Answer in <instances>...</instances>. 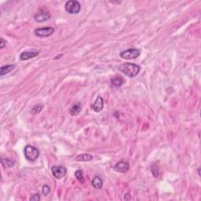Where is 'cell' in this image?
Listing matches in <instances>:
<instances>
[{"label": "cell", "instance_id": "6da1fadb", "mask_svg": "<svg viewBox=\"0 0 201 201\" xmlns=\"http://www.w3.org/2000/svg\"><path fill=\"white\" fill-rule=\"evenodd\" d=\"M119 70L128 77L133 78L138 75L141 67L133 63H124L119 67Z\"/></svg>", "mask_w": 201, "mask_h": 201}, {"label": "cell", "instance_id": "7a4b0ae2", "mask_svg": "<svg viewBox=\"0 0 201 201\" xmlns=\"http://www.w3.org/2000/svg\"><path fill=\"white\" fill-rule=\"evenodd\" d=\"M25 158L29 161H36L40 156V152L36 147L28 145L25 149Z\"/></svg>", "mask_w": 201, "mask_h": 201}, {"label": "cell", "instance_id": "3957f363", "mask_svg": "<svg viewBox=\"0 0 201 201\" xmlns=\"http://www.w3.org/2000/svg\"><path fill=\"white\" fill-rule=\"evenodd\" d=\"M65 10L70 14H77L81 10V5L78 1L70 0L65 3Z\"/></svg>", "mask_w": 201, "mask_h": 201}, {"label": "cell", "instance_id": "277c9868", "mask_svg": "<svg viewBox=\"0 0 201 201\" xmlns=\"http://www.w3.org/2000/svg\"><path fill=\"white\" fill-rule=\"evenodd\" d=\"M141 54V51L140 50L136 49V48H131V49H128L126 50H123L120 52V55L122 58L127 59V60H130V59H135L137 57H139Z\"/></svg>", "mask_w": 201, "mask_h": 201}, {"label": "cell", "instance_id": "5b68a950", "mask_svg": "<svg viewBox=\"0 0 201 201\" xmlns=\"http://www.w3.org/2000/svg\"><path fill=\"white\" fill-rule=\"evenodd\" d=\"M51 171L54 177L57 179H61L67 174V169L63 166H54L51 168Z\"/></svg>", "mask_w": 201, "mask_h": 201}, {"label": "cell", "instance_id": "8992f818", "mask_svg": "<svg viewBox=\"0 0 201 201\" xmlns=\"http://www.w3.org/2000/svg\"><path fill=\"white\" fill-rule=\"evenodd\" d=\"M54 32V28L52 27L37 28L35 30V35L38 37H48Z\"/></svg>", "mask_w": 201, "mask_h": 201}, {"label": "cell", "instance_id": "52a82bcc", "mask_svg": "<svg viewBox=\"0 0 201 201\" xmlns=\"http://www.w3.org/2000/svg\"><path fill=\"white\" fill-rule=\"evenodd\" d=\"M113 168L115 171H118L120 173H126L130 170V164L126 161L118 162Z\"/></svg>", "mask_w": 201, "mask_h": 201}, {"label": "cell", "instance_id": "ba28073f", "mask_svg": "<svg viewBox=\"0 0 201 201\" xmlns=\"http://www.w3.org/2000/svg\"><path fill=\"white\" fill-rule=\"evenodd\" d=\"M39 54H40V51L35 50L29 51H24L20 55V59L21 61H27L31 58H33V57H36Z\"/></svg>", "mask_w": 201, "mask_h": 201}, {"label": "cell", "instance_id": "9c48e42d", "mask_svg": "<svg viewBox=\"0 0 201 201\" xmlns=\"http://www.w3.org/2000/svg\"><path fill=\"white\" fill-rule=\"evenodd\" d=\"M34 18L37 22H43L50 18V14L48 12H40L36 13Z\"/></svg>", "mask_w": 201, "mask_h": 201}, {"label": "cell", "instance_id": "30bf717a", "mask_svg": "<svg viewBox=\"0 0 201 201\" xmlns=\"http://www.w3.org/2000/svg\"><path fill=\"white\" fill-rule=\"evenodd\" d=\"M104 107V101L103 98H102L101 96H98L97 98L96 101L94 103V105H92V108L94 109V112H96V113H99L103 109Z\"/></svg>", "mask_w": 201, "mask_h": 201}, {"label": "cell", "instance_id": "8fae6325", "mask_svg": "<svg viewBox=\"0 0 201 201\" xmlns=\"http://www.w3.org/2000/svg\"><path fill=\"white\" fill-rule=\"evenodd\" d=\"M91 184H92V186L94 189H101L103 187V181H102V179L101 178H99L98 176H96L93 178Z\"/></svg>", "mask_w": 201, "mask_h": 201}, {"label": "cell", "instance_id": "7c38bea8", "mask_svg": "<svg viewBox=\"0 0 201 201\" xmlns=\"http://www.w3.org/2000/svg\"><path fill=\"white\" fill-rule=\"evenodd\" d=\"M16 68L15 64H8V65L2 66L1 69H0V75H4L6 74L9 73L10 71H13L14 68Z\"/></svg>", "mask_w": 201, "mask_h": 201}, {"label": "cell", "instance_id": "4fadbf2b", "mask_svg": "<svg viewBox=\"0 0 201 201\" xmlns=\"http://www.w3.org/2000/svg\"><path fill=\"white\" fill-rule=\"evenodd\" d=\"M76 161H91L93 160V156L90 154H87V153H83V154L78 155L75 159Z\"/></svg>", "mask_w": 201, "mask_h": 201}, {"label": "cell", "instance_id": "5bb4252c", "mask_svg": "<svg viewBox=\"0 0 201 201\" xmlns=\"http://www.w3.org/2000/svg\"><path fill=\"white\" fill-rule=\"evenodd\" d=\"M1 162H2V164L4 168L8 169V168H11L14 166V161L13 160L7 159V158H2L1 159Z\"/></svg>", "mask_w": 201, "mask_h": 201}, {"label": "cell", "instance_id": "9a60e30c", "mask_svg": "<svg viewBox=\"0 0 201 201\" xmlns=\"http://www.w3.org/2000/svg\"><path fill=\"white\" fill-rule=\"evenodd\" d=\"M81 109H82V107H81L80 104H75L70 109L69 113L71 116H77L79 113L81 112Z\"/></svg>", "mask_w": 201, "mask_h": 201}, {"label": "cell", "instance_id": "2e32d148", "mask_svg": "<svg viewBox=\"0 0 201 201\" xmlns=\"http://www.w3.org/2000/svg\"><path fill=\"white\" fill-rule=\"evenodd\" d=\"M111 83L114 87H120L124 83V80L121 77H115L111 79Z\"/></svg>", "mask_w": 201, "mask_h": 201}, {"label": "cell", "instance_id": "e0dca14e", "mask_svg": "<svg viewBox=\"0 0 201 201\" xmlns=\"http://www.w3.org/2000/svg\"><path fill=\"white\" fill-rule=\"evenodd\" d=\"M75 178H76V179L79 181V182L82 183V184L84 183L85 180H84V178H83V171H82V170H77V171H75Z\"/></svg>", "mask_w": 201, "mask_h": 201}, {"label": "cell", "instance_id": "ac0fdd59", "mask_svg": "<svg viewBox=\"0 0 201 201\" xmlns=\"http://www.w3.org/2000/svg\"><path fill=\"white\" fill-rule=\"evenodd\" d=\"M43 106L42 105H36V106H34V107L32 108L31 112H32V114H38V113H40V112L43 110Z\"/></svg>", "mask_w": 201, "mask_h": 201}, {"label": "cell", "instance_id": "d6986e66", "mask_svg": "<svg viewBox=\"0 0 201 201\" xmlns=\"http://www.w3.org/2000/svg\"><path fill=\"white\" fill-rule=\"evenodd\" d=\"M50 187L49 185H45L43 186V189H42V192L43 193L44 196H48L50 193Z\"/></svg>", "mask_w": 201, "mask_h": 201}, {"label": "cell", "instance_id": "ffe728a7", "mask_svg": "<svg viewBox=\"0 0 201 201\" xmlns=\"http://www.w3.org/2000/svg\"><path fill=\"white\" fill-rule=\"evenodd\" d=\"M40 199H41V198H40V194H37V193L34 194V195H32V196L30 197L31 201H39V200H40Z\"/></svg>", "mask_w": 201, "mask_h": 201}, {"label": "cell", "instance_id": "44dd1931", "mask_svg": "<svg viewBox=\"0 0 201 201\" xmlns=\"http://www.w3.org/2000/svg\"><path fill=\"white\" fill-rule=\"evenodd\" d=\"M151 171H152V175H153V176H154L155 178L158 177V171H157V170H156V167H154V166H152V167H151Z\"/></svg>", "mask_w": 201, "mask_h": 201}, {"label": "cell", "instance_id": "7402d4cb", "mask_svg": "<svg viewBox=\"0 0 201 201\" xmlns=\"http://www.w3.org/2000/svg\"><path fill=\"white\" fill-rule=\"evenodd\" d=\"M0 41H1V43H0V49H3L6 44V41L4 40L3 38H1V39H0Z\"/></svg>", "mask_w": 201, "mask_h": 201}, {"label": "cell", "instance_id": "603a6c76", "mask_svg": "<svg viewBox=\"0 0 201 201\" xmlns=\"http://www.w3.org/2000/svg\"><path fill=\"white\" fill-rule=\"evenodd\" d=\"M124 199H130V194H129V193L125 194V196H124Z\"/></svg>", "mask_w": 201, "mask_h": 201}, {"label": "cell", "instance_id": "cb8c5ba5", "mask_svg": "<svg viewBox=\"0 0 201 201\" xmlns=\"http://www.w3.org/2000/svg\"><path fill=\"white\" fill-rule=\"evenodd\" d=\"M199 171H200V168H198V175H199V176H200V173H199Z\"/></svg>", "mask_w": 201, "mask_h": 201}]
</instances>
